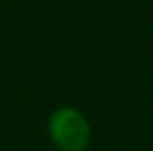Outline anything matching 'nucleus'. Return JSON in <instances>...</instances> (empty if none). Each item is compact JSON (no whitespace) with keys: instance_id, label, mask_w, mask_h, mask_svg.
I'll use <instances>...</instances> for the list:
<instances>
[{"instance_id":"f257e3e1","label":"nucleus","mask_w":153,"mask_h":151,"mask_svg":"<svg viewBox=\"0 0 153 151\" xmlns=\"http://www.w3.org/2000/svg\"><path fill=\"white\" fill-rule=\"evenodd\" d=\"M48 135L60 151H85L91 141V124L81 110L60 106L48 116Z\"/></svg>"}]
</instances>
